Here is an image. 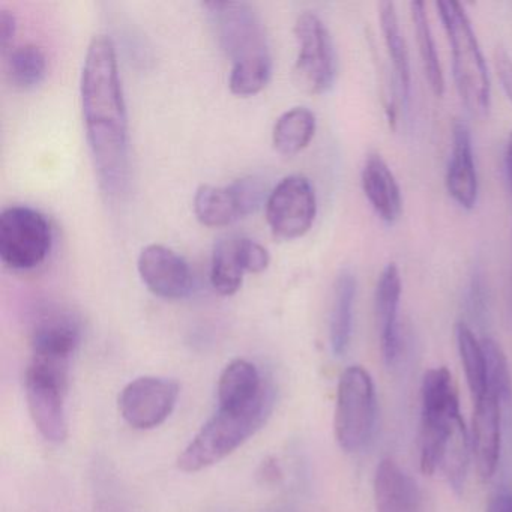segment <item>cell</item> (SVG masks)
<instances>
[{"label": "cell", "instance_id": "cell-22", "mask_svg": "<svg viewBox=\"0 0 512 512\" xmlns=\"http://www.w3.org/2000/svg\"><path fill=\"white\" fill-rule=\"evenodd\" d=\"M316 116L307 107H295L275 122L272 143L284 157H293L304 151L316 134Z\"/></svg>", "mask_w": 512, "mask_h": 512}, {"label": "cell", "instance_id": "cell-16", "mask_svg": "<svg viewBox=\"0 0 512 512\" xmlns=\"http://www.w3.org/2000/svg\"><path fill=\"white\" fill-rule=\"evenodd\" d=\"M362 190L373 211L386 224H394L403 212L400 185L379 154L368 155L361 172Z\"/></svg>", "mask_w": 512, "mask_h": 512}, {"label": "cell", "instance_id": "cell-33", "mask_svg": "<svg viewBox=\"0 0 512 512\" xmlns=\"http://www.w3.org/2000/svg\"><path fill=\"white\" fill-rule=\"evenodd\" d=\"M485 512H512V493L508 490H500L494 493L488 500Z\"/></svg>", "mask_w": 512, "mask_h": 512}, {"label": "cell", "instance_id": "cell-9", "mask_svg": "<svg viewBox=\"0 0 512 512\" xmlns=\"http://www.w3.org/2000/svg\"><path fill=\"white\" fill-rule=\"evenodd\" d=\"M295 37L299 49L293 70L296 83L307 94H326L337 77V56L328 28L317 14L305 11L296 19Z\"/></svg>", "mask_w": 512, "mask_h": 512}, {"label": "cell", "instance_id": "cell-32", "mask_svg": "<svg viewBox=\"0 0 512 512\" xmlns=\"http://www.w3.org/2000/svg\"><path fill=\"white\" fill-rule=\"evenodd\" d=\"M17 34V22L14 14L10 11H0V47L7 52L8 47L13 44L14 37Z\"/></svg>", "mask_w": 512, "mask_h": 512}, {"label": "cell", "instance_id": "cell-24", "mask_svg": "<svg viewBox=\"0 0 512 512\" xmlns=\"http://www.w3.org/2000/svg\"><path fill=\"white\" fill-rule=\"evenodd\" d=\"M194 214L208 227H226L244 218L230 187L202 185L194 196Z\"/></svg>", "mask_w": 512, "mask_h": 512}, {"label": "cell", "instance_id": "cell-28", "mask_svg": "<svg viewBox=\"0 0 512 512\" xmlns=\"http://www.w3.org/2000/svg\"><path fill=\"white\" fill-rule=\"evenodd\" d=\"M482 346L487 359V391L496 397L503 412L512 403V379L508 359L502 347L491 338H484Z\"/></svg>", "mask_w": 512, "mask_h": 512}, {"label": "cell", "instance_id": "cell-7", "mask_svg": "<svg viewBox=\"0 0 512 512\" xmlns=\"http://www.w3.org/2000/svg\"><path fill=\"white\" fill-rule=\"evenodd\" d=\"M376 391L365 368L352 365L338 380L335 403V439L343 451L358 452L367 446L376 425Z\"/></svg>", "mask_w": 512, "mask_h": 512}, {"label": "cell", "instance_id": "cell-8", "mask_svg": "<svg viewBox=\"0 0 512 512\" xmlns=\"http://www.w3.org/2000/svg\"><path fill=\"white\" fill-rule=\"evenodd\" d=\"M53 230L46 215L29 206H10L0 215V259L13 271H31L50 254Z\"/></svg>", "mask_w": 512, "mask_h": 512}, {"label": "cell", "instance_id": "cell-21", "mask_svg": "<svg viewBox=\"0 0 512 512\" xmlns=\"http://www.w3.org/2000/svg\"><path fill=\"white\" fill-rule=\"evenodd\" d=\"M379 20L386 52H388L389 59H391L404 103H407L410 88H412V70H410L409 50H407L406 40H404L403 32H401L400 19H398L395 4L382 2L379 5Z\"/></svg>", "mask_w": 512, "mask_h": 512}, {"label": "cell", "instance_id": "cell-6", "mask_svg": "<svg viewBox=\"0 0 512 512\" xmlns=\"http://www.w3.org/2000/svg\"><path fill=\"white\" fill-rule=\"evenodd\" d=\"M71 361L32 355L25 386L29 413L41 436L50 443L68 437L67 395Z\"/></svg>", "mask_w": 512, "mask_h": 512}, {"label": "cell", "instance_id": "cell-13", "mask_svg": "<svg viewBox=\"0 0 512 512\" xmlns=\"http://www.w3.org/2000/svg\"><path fill=\"white\" fill-rule=\"evenodd\" d=\"M446 191L460 208H475L479 181L473 155L472 134L466 122L455 119L452 124V148L445 176Z\"/></svg>", "mask_w": 512, "mask_h": 512}, {"label": "cell", "instance_id": "cell-10", "mask_svg": "<svg viewBox=\"0 0 512 512\" xmlns=\"http://www.w3.org/2000/svg\"><path fill=\"white\" fill-rule=\"evenodd\" d=\"M316 214V191L305 176H287L266 200L269 227L277 238L286 241L304 236L313 226Z\"/></svg>", "mask_w": 512, "mask_h": 512}, {"label": "cell", "instance_id": "cell-1", "mask_svg": "<svg viewBox=\"0 0 512 512\" xmlns=\"http://www.w3.org/2000/svg\"><path fill=\"white\" fill-rule=\"evenodd\" d=\"M83 119L101 188L119 196L130 181V130L115 44L92 38L80 80Z\"/></svg>", "mask_w": 512, "mask_h": 512}, {"label": "cell", "instance_id": "cell-5", "mask_svg": "<svg viewBox=\"0 0 512 512\" xmlns=\"http://www.w3.org/2000/svg\"><path fill=\"white\" fill-rule=\"evenodd\" d=\"M437 13L452 56L455 88L472 115L485 116L491 107V80L472 22L458 2H439Z\"/></svg>", "mask_w": 512, "mask_h": 512}, {"label": "cell", "instance_id": "cell-15", "mask_svg": "<svg viewBox=\"0 0 512 512\" xmlns=\"http://www.w3.org/2000/svg\"><path fill=\"white\" fill-rule=\"evenodd\" d=\"M401 275L395 263H388L377 280L374 295L377 331H379L380 350L386 365L395 364L400 355V329H398V310H400Z\"/></svg>", "mask_w": 512, "mask_h": 512}, {"label": "cell", "instance_id": "cell-34", "mask_svg": "<svg viewBox=\"0 0 512 512\" xmlns=\"http://www.w3.org/2000/svg\"><path fill=\"white\" fill-rule=\"evenodd\" d=\"M505 167L506 175H508L509 185H511L512 190V131L509 133L508 140H506Z\"/></svg>", "mask_w": 512, "mask_h": 512}, {"label": "cell", "instance_id": "cell-11", "mask_svg": "<svg viewBox=\"0 0 512 512\" xmlns=\"http://www.w3.org/2000/svg\"><path fill=\"white\" fill-rule=\"evenodd\" d=\"M178 382L166 377L143 376L128 383L118 398L119 412L136 430H152L167 421L178 403Z\"/></svg>", "mask_w": 512, "mask_h": 512}, {"label": "cell", "instance_id": "cell-25", "mask_svg": "<svg viewBox=\"0 0 512 512\" xmlns=\"http://www.w3.org/2000/svg\"><path fill=\"white\" fill-rule=\"evenodd\" d=\"M410 16H412L413 31H415L425 79H427L433 94L436 97H443L445 77H443L442 65H440L439 55H437L436 43H434L433 31H431L424 2H412Z\"/></svg>", "mask_w": 512, "mask_h": 512}, {"label": "cell", "instance_id": "cell-26", "mask_svg": "<svg viewBox=\"0 0 512 512\" xmlns=\"http://www.w3.org/2000/svg\"><path fill=\"white\" fill-rule=\"evenodd\" d=\"M455 337L473 401L479 400L482 395L487 394V359L484 346L472 329L463 322L458 323L455 328Z\"/></svg>", "mask_w": 512, "mask_h": 512}, {"label": "cell", "instance_id": "cell-23", "mask_svg": "<svg viewBox=\"0 0 512 512\" xmlns=\"http://www.w3.org/2000/svg\"><path fill=\"white\" fill-rule=\"evenodd\" d=\"M245 268L241 256V236H226L212 251L211 281L215 292L232 296L241 289Z\"/></svg>", "mask_w": 512, "mask_h": 512}, {"label": "cell", "instance_id": "cell-31", "mask_svg": "<svg viewBox=\"0 0 512 512\" xmlns=\"http://www.w3.org/2000/svg\"><path fill=\"white\" fill-rule=\"evenodd\" d=\"M494 64H496L497 74H499L500 83L503 91L512 101V58L505 49L497 47L494 55Z\"/></svg>", "mask_w": 512, "mask_h": 512}, {"label": "cell", "instance_id": "cell-18", "mask_svg": "<svg viewBox=\"0 0 512 512\" xmlns=\"http://www.w3.org/2000/svg\"><path fill=\"white\" fill-rule=\"evenodd\" d=\"M373 490L377 512H419L418 485L392 458H383L377 466Z\"/></svg>", "mask_w": 512, "mask_h": 512}, {"label": "cell", "instance_id": "cell-29", "mask_svg": "<svg viewBox=\"0 0 512 512\" xmlns=\"http://www.w3.org/2000/svg\"><path fill=\"white\" fill-rule=\"evenodd\" d=\"M230 190L235 194L238 200L239 208H241L242 215H247L256 212L260 206L268 200L266 196V184L262 179L254 178V176H247V178L238 179L229 185Z\"/></svg>", "mask_w": 512, "mask_h": 512}, {"label": "cell", "instance_id": "cell-19", "mask_svg": "<svg viewBox=\"0 0 512 512\" xmlns=\"http://www.w3.org/2000/svg\"><path fill=\"white\" fill-rule=\"evenodd\" d=\"M82 341V329L70 313L53 311L44 314L32 331V355L73 359Z\"/></svg>", "mask_w": 512, "mask_h": 512}, {"label": "cell", "instance_id": "cell-14", "mask_svg": "<svg viewBox=\"0 0 512 512\" xmlns=\"http://www.w3.org/2000/svg\"><path fill=\"white\" fill-rule=\"evenodd\" d=\"M472 446L476 470L484 481L493 478L500 460L502 445V407L491 392L473 401Z\"/></svg>", "mask_w": 512, "mask_h": 512}, {"label": "cell", "instance_id": "cell-17", "mask_svg": "<svg viewBox=\"0 0 512 512\" xmlns=\"http://www.w3.org/2000/svg\"><path fill=\"white\" fill-rule=\"evenodd\" d=\"M271 386L263 382L260 371L247 359L226 365L218 379V409L244 410L259 403Z\"/></svg>", "mask_w": 512, "mask_h": 512}, {"label": "cell", "instance_id": "cell-3", "mask_svg": "<svg viewBox=\"0 0 512 512\" xmlns=\"http://www.w3.org/2000/svg\"><path fill=\"white\" fill-rule=\"evenodd\" d=\"M220 46L232 61L230 91L251 97L266 88L272 74V56L262 19L250 4L217 0L206 2Z\"/></svg>", "mask_w": 512, "mask_h": 512}, {"label": "cell", "instance_id": "cell-4", "mask_svg": "<svg viewBox=\"0 0 512 512\" xmlns=\"http://www.w3.org/2000/svg\"><path fill=\"white\" fill-rule=\"evenodd\" d=\"M274 389L244 410L218 409L200 428L178 458V467L185 473H196L220 463L253 437L271 416L274 407Z\"/></svg>", "mask_w": 512, "mask_h": 512}, {"label": "cell", "instance_id": "cell-12", "mask_svg": "<svg viewBox=\"0 0 512 512\" xmlns=\"http://www.w3.org/2000/svg\"><path fill=\"white\" fill-rule=\"evenodd\" d=\"M140 278L154 295L163 299H184L193 290L190 266L164 245L143 248L137 260Z\"/></svg>", "mask_w": 512, "mask_h": 512}, {"label": "cell", "instance_id": "cell-27", "mask_svg": "<svg viewBox=\"0 0 512 512\" xmlns=\"http://www.w3.org/2000/svg\"><path fill=\"white\" fill-rule=\"evenodd\" d=\"M47 73V59L43 50L35 44H25L11 50L8 58V76L16 88H37Z\"/></svg>", "mask_w": 512, "mask_h": 512}, {"label": "cell", "instance_id": "cell-30", "mask_svg": "<svg viewBox=\"0 0 512 512\" xmlns=\"http://www.w3.org/2000/svg\"><path fill=\"white\" fill-rule=\"evenodd\" d=\"M241 256L245 272L260 274L271 262L268 250L253 239L241 238Z\"/></svg>", "mask_w": 512, "mask_h": 512}, {"label": "cell", "instance_id": "cell-2", "mask_svg": "<svg viewBox=\"0 0 512 512\" xmlns=\"http://www.w3.org/2000/svg\"><path fill=\"white\" fill-rule=\"evenodd\" d=\"M469 443L451 373L446 367L431 368L421 385L418 445L422 473H442L460 493L466 481Z\"/></svg>", "mask_w": 512, "mask_h": 512}, {"label": "cell", "instance_id": "cell-20", "mask_svg": "<svg viewBox=\"0 0 512 512\" xmlns=\"http://www.w3.org/2000/svg\"><path fill=\"white\" fill-rule=\"evenodd\" d=\"M356 278L349 269H343L335 278L329 319V341L335 356H343L350 346L353 329V307L356 299Z\"/></svg>", "mask_w": 512, "mask_h": 512}]
</instances>
